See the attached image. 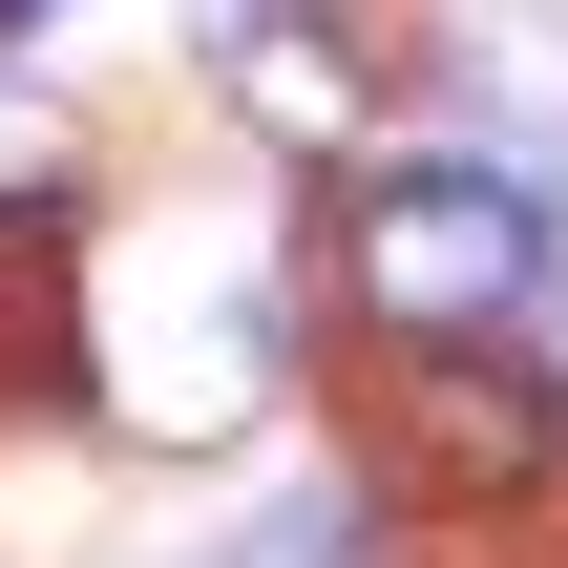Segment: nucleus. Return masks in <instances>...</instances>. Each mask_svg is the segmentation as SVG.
Listing matches in <instances>:
<instances>
[{
    "mask_svg": "<svg viewBox=\"0 0 568 568\" xmlns=\"http://www.w3.org/2000/svg\"><path fill=\"white\" fill-rule=\"evenodd\" d=\"M337 295H358L379 337L464 358L485 316H527V295H548V211H527L485 148H422V169H379V190L337 211Z\"/></svg>",
    "mask_w": 568,
    "mask_h": 568,
    "instance_id": "nucleus-1",
    "label": "nucleus"
},
{
    "mask_svg": "<svg viewBox=\"0 0 568 568\" xmlns=\"http://www.w3.org/2000/svg\"><path fill=\"white\" fill-rule=\"evenodd\" d=\"M84 358H105V422H126V443H253V422H274V295H253L232 253H190V232L105 295Z\"/></svg>",
    "mask_w": 568,
    "mask_h": 568,
    "instance_id": "nucleus-2",
    "label": "nucleus"
},
{
    "mask_svg": "<svg viewBox=\"0 0 568 568\" xmlns=\"http://www.w3.org/2000/svg\"><path fill=\"white\" fill-rule=\"evenodd\" d=\"M211 84H232L274 148H337V126H358V21H274V0H232V21H211Z\"/></svg>",
    "mask_w": 568,
    "mask_h": 568,
    "instance_id": "nucleus-3",
    "label": "nucleus"
},
{
    "mask_svg": "<svg viewBox=\"0 0 568 568\" xmlns=\"http://www.w3.org/2000/svg\"><path fill=\"white\" fill-rule=\"evenodd\" d=\"M42 190H63V105L0 84V232H42Z\"/></svg>",
    "mask_w": 568,
    "mask_h": 568,
    "instance_id": "nucleus-4",
    "label": "nucleus"
},
{
    "mask_svg": "<svg viewBox=\"0 0 568 568\" xmlns=\"http://www.w3.org/2000/svg\"><path fill=\"white\" fill-rule=\"evenodd\" d=\"M548 274H568V211H548Z\"/></svg>",
    "mask_w": 568,
    "mask_h": 568,
    "instance_id": "nucleus-5",
    "label": "nucleus"
},
{
    "mask_svg": "<svg viewBox=\"0 0 568 568\" xmlns=\"http://www.w3.org/2000/svg\"><path fill=\"white\" fill-rule=\"evenodd\" d=\"M0 21H42V0H0Z\"/></svg>",
    "mask_w": 568,
    "mask_h": 568,
    "instance_id": "nucleus-6",
    "label": "nucleus"
}]
</instances>
